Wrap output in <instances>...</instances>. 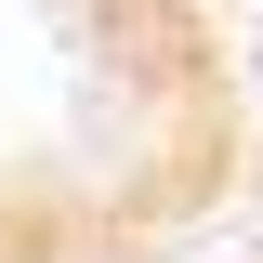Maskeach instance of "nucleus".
<instances>
[{"mask_svg":"<svg viewBox=\"0 0 263 263\" xmlns=\"http://www.w3.org/2000/svg\"><path fill=\"white\" fill-rule=\"evenodd\" d=\"M250 197V0H0V263H171Z\"/></svg>","mask_w":263,"mask_h":263,"instance_id":"nucleus-1","label":"nucleus"}]
</instances>
